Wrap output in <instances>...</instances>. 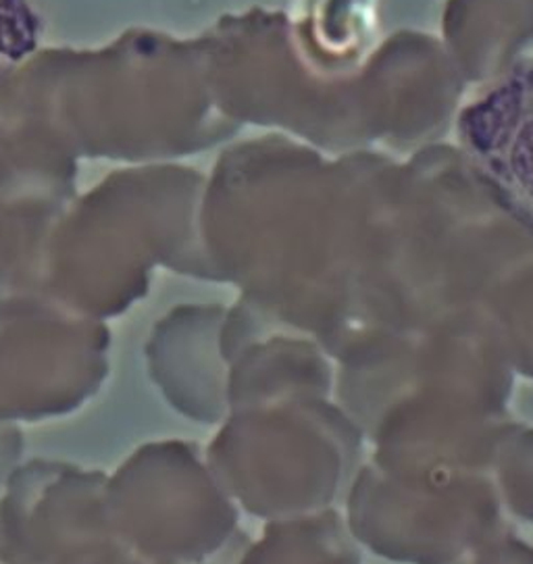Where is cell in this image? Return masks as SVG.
Listing matches in <instances>:
<instances>
[{
	"label": "cell",
	"mask_w": 533,
	"mask_h": 564,
	"mask_svg": "<svg viewBox=\"0 0 533 564\" xmlns=\"http://www.w3.org/2000/svg\"><path fill=\"white\" fill-rule=\"evenodd\" d=\"M457 132L477 167L533 217V61L477 95L458 115Z\"/></svg>",
	"instance_id": "6da1fadb"
},
{
	"label": "cell",
	"mask_w": 533,
	"mask_h": 564,
	"mask_svg": "<svg viewBox=\"0 0 533 564\" xmlns=\"http://www.w3.org/2000/svg\"><path fill=\"white\" fill-rule=\"evenodd\" d=\"M42 39V15L34 0H0V77L32 57Z\"/></svg>",
	"instance_id": "7a4b0ae2"
}]
</instances>
